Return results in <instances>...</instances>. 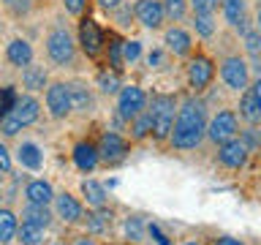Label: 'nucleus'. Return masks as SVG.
<instances>
[{"instance_id":"1","label":"nucleus","mask_w":261,"mask_h":245,"mask_svg":"<svg viewBox=\"0 0 261 245\" xmlns=\"http://www.w3.org/2000/svg\"><path fill=\"white\" fill-rule=\"evenodd\" d=\"M204 131H207V104L191 93L182 101H177V114L174 122H171L166 144L179 153L199 150L204 144Z\"/></svg>"},{"instance_id":"2","label":"nucleus","mask_w":261,"mask_h":245,"mask_svg":"<svg viewBox=\"0 0 261 245\" xmlns=\"http://www.w3.org/2000/svg\"><path fill=\"white\" fill-rule=\"evenodd\" d=\"M38 120H41V98L36 93H16L11 106L0 117V134L6 139H14L24 128L36 126Z\"/></svg>"},{"instance_id":"3","label":"nucleus","mask_w":261,"mask_h":245,"mask_svg":"<svg viewBox=\"0 0 261 245\" xmlns=\"http://www.w3.org/2000/svg\"><path fill=\"white\" fill-rule=\"evenodd\" d=\"M44 49H46V57L55 68H73V65H76L79 46H76L73 33L65 28V24L49 28L46 38H44Z\"/></svg>"},{"instance_id":"4","label":"nucleus","mask_w":261,"mask_h":245,"mask_svg":"<svg viewBox=\"0 0 261 245\" xmlns=\"http://www.w3.org/2000/svg\"><path fill=\"white\" fill-rule=\"evenodd\" d=\"M215 77H220V85H223L228 93H237V95H240L253 79H258V77H253L250 63L245 60V55H240V52H228V55L220 57V63H215Z\"/></svg>"},{"instance_id":"5","label":"nucleus","mask_w":261,"mask_h":245,"mask_svg":"<svg viewBox=\"0 0 261 245\" xmlns=\"http://www.w3.org/2000/svg\"><path fill=\"white\" fill-rule=\"evenodd\" d=\"M147 114H150V136L155 142H166L177 114V95L155 93L152 98H147Z\"/></svg>"},{"instance_id":"6","label":"nucleus","mask_w":261,"mask_h":245,"mask_svg":"<svg viewBox=\"0 0 261 245\" xmlns=\"http://www.w3.org/2000/svg\"><path fill=\"white\" fill-rule=\"evenodd\" d=\"M215 82V60L204 52H193L185 60V85L193 95L207 93Z\"/></svg>"},{"instance_id":"7","label":"nucleus","mask_w":261,"mask_h":245,"mask_svg":"<svg viewBox=\"0 0 261 245\" xmlns=\"http://www.w3.org/2000/svg\"><path fill=\"white\" fill-rule=\"evenodd\" d=\"M76 46L79 52L90 57V60H98V57L103 55V44H106V33L101 30V24H98L90 14L79 16V24H76Z\"/></svg>"},{"instance_id":"8","label":"nucleus","mask_w":261,"mask_h":245,"mask_svg":"<svg viewBox=\"0 0 261 245\" xmlns=\"http://www.w3.org/2000/svg\"><path fill=\"white\" fill-rule=\"evenodd\" d=\"M147 90L136 82L130 85H120V90L114 93V114L122 120V122H130L139 112L147 109Z\"/></svg>"},{"instance_id":"9","label":"nucleus","mask_w":261,"mask_h":245,"mask_svg":"<svg viewBox=\"0 0 261 245\" xmlns=\"http://www.w3.org/2000/svg\"><path fill=\"white\" fill-rule=\"evenodd\" d=\"M240 136V117L234 109H218L212 117H207V131H204V142H210L212 147L228 142V139Z\"/></svg>"},{"instance_id":"10","label":"nucleus","mask_w":261,"mask_h":245,"mask_svg":"<svg viewBox=\"0 0 261 245\" xmlns=\"http://www.w3.org/2000/svg\"><path fill=\"white\" fill-rule=\"evenodd\" d=\"M98 163H103V166H117L128 158L130 153V139H125L120 134V131H109L106 128L101 136H98Z\"/></svg>"},{"instance_id":"11","label":"nucleus","mask_w":261,"mask_h":245,"mask_svg":"<svg viewBox=\"0 0 261 245\" xmlns=\"http://www.w3.org/2000/svg\"><path fill=\"white\" fill-rule=\"evenodd\" d=\"M44 106H46V114L52 120H68L71 117V95H68V82L63 79H55L44 87Z\"/></svg>"},{"instance_id":"12","label":"nucleus","mask_w":261,"mask_h":245,"mask_svg":"<svg viewBox=\"0 0 261 245\" xmlns=\"http://www.w3.org/2000/svg\"><path fill=\"white\" fill-rule=\"evenodd\" d=\"M248 161H250V153L240 136H234V139H228V142L215 147V163L226 172H242L248 166Z\"/></svg>"},{"instance_id":"13","label":"nucleus","mask_w":261,"mask_h":245,"mask_svg":"<svg viewBox=\"0 0 261 245\" xmlns=\"http://www.w3.org/2000/svg\"><path fill=\"white\" fill-rule=\"evenodd\" d=\"M163 49L169 55L179 57V60H188L193 52H196V41H193V33L182 28V24H166L163 28Z\"/></svg>"},{"instance_id":"14","label":"nucleus","mask_w":261,"mask_h":245,"mask_svg":"<svg viewBox=\"0 0 261 245\" xmlns=\"http://www.w3.org/2000/svg\"><path fill=\"white\" fill-rule=\"evenodd\" d=\"M234 112L245 126H258L261 122V79H253L240 93V104H237Z\"/></svg>"},{"instance_id":"15","label":"nucleus","mask_w":261,"mask_h":245,"mask_svg":"<svg viewBox=\"0 0 261 245\" xmlns=\"http://www.w3.org/2000/svg\"><path fill=\"white\" fill-rule=\"evenodd\" d=\"M49 207H52V215L57 220H63L65 226H76V224H82V218H85V204L68 191H55Z\"/></svg>"},{"instance_id":"16","label":"nucleus","mask_w":261,"mask_h":245,"mask_svg":"<svg viewBox=\"0 0 261 245\" xmlns=\"http://www.w3.org/2000/svg\"><path fill=\"white\" fill-rule=\"evenodd\" d=\"M134 19L142 24L144 30H152L158 33L166 28V16H163V8H161V0H134Z\"/></svg>"},{"instance_id":"17","label":"nucleus","mask_w":261,"mask_h":245,"mask_svg":"<svg viewBox=\"0 0 261 245\" xmlns=\"http://www.w3.org/2000/svg\"><path fill=\"white\" fill-rule=\"evenodd\" d=\"M11 155H14V163H19L22 169H30V172H41L46 163L44 147L38 142H33V139H22Z\"/></svg>"},{"instance_id":"18","label":"nucleus","mask_w":261,"mask_h":245,"mask_svg":"<svg viewBox=\"0 0 261 245\" xmlns=\"http://www.w3.org/2000/svg\"><path fill=\"white\" fill-rule=\"evenodd\" d=\"M250 0H220V14H223V22L231 30L242 33L245 28H250V11H248Z\"/></svg>"},{"instance_id":"19","label":"nucleus","mask_w":261,"mask_h":245,"mask_svg":"<svg viewBox=\"0 0 261 245\" xmlns=\"http://www.w3.org/2000/svg\"><path fill=\"white\" fill-rule=\"evenodd\" d=\"M68 95H71V112H76V114H93L95 112V90L85 79H71Z\"/></svg>"},{"instance_id":"20","label":"nucleus","mask_w":261,"mask_h":245,"mask_svg":"<svg viewBox=\"0 0 261 245\" xmlns=\"http://www.w3.org/2000/svg\"><path fill=\"white\" fill-rule=\"evenodd\" d=\"M3 55H6V63L11 65V68H16V71L36 60V49H33V44H30L28 38H19V36L8 41Z\"/></svg>"},{"instance_id":"21","label":"nucleus","mask_w":261,"mask_h":245,"mask_svg":"<svg viewBox=\"0 0 261 245\" xmlns=\"http://www.w3.org/2000/svg\"><path fill=\"white\" fill-rule=\"evenodd\" d=\"M71 158H73V166L79 172H85V175H90V172H95L101 166V163H98V147H95V142H90V139H79V142L73 144Z\"/></svg>"},{"instance_id":"22","label":"nucleus","mask_w":261,"mask_h":245,"mask_svg":"<svg viewBox=\"0 0 261 245\" xmlns=\"http://www.w3.org/2000/svg\"><path fill=\"white\" fill-rule=\"evenodd\" d=\"M19 85L24 87V93H44V87L49 85V74L44 65L33 60L30 65L19 68Z\"/></svg>"},{"instance_id":"23","label":"nucleus","mask_w":261,"mask_h":245,"mask_svg":"<svg viewBox=\"0 0 261 245\" xmlns=\"http://www.w3.org/2000/svg\"><path fill=\"white\" fill-rule=\"evenodd\" d=\"M52 196H55V185L44 177H33L24 183V202L49 207V204H52Z\"/></svg>"},{"instance_id":"24","label":"nucleus","mask_w":261,"mask_h":245,"mask_svg":"<svg viewBox=\"0 0 261 245\" xmlns=\"http://www.w3.org/2000/svg\"><path fill=\"white\" fill-rule=\"evenodd\" d=\"M112 218H114V212H112L109 207H98V210H90V212L85 210L82 224H85V229H87L90 237H95V234H109Z\"/></svg>"},{"instance_id":"25","label":"nucleus","mask_w":261,"mask_h":245,"mask_svg":"<svg viewBox=\"0 0 261 245\" xmlns=\"http://www.w3.org/2000/svg\"><path fill=\"white\" fill-rule=\"evenodd\" d=\"M16 215L22 218V224H33V226L44 229V232L52 226V220H55L52 207H44V204H30V202H24L22 210L16 212Z\"/></svg>"},{"instance_id":"26","label":"nucleus","mask_w":261,"mask_h":245,"mask_svg":"<svg viewBox=\"0 0 261 245\" xmlns=\"http://www.w3.org/2000/svg\"><path fill=\"white\" fill-rule=\"evenodd\" d=\"M82 199H85V204L90 210H98V207H106V204H109V193H106L103 183L87 177V180H82Z\"/></svg>"},{"instance_id":"27","label":"nucleus","mask_w":261,"mask_h":245,"mask_svg":"<svg viewBox=\"0 0 261 245\" xmlns=\"http://www.w3.org/2000/svg\"><path fill=\"white\" fill-rule=\"evenodd\" d=\"M103 55H106V68H112V71H117V74L125 71V63H122V38L114 30L106 36Z\"/></svg>"},{"instance_id":"28","label":"nucleus","mask_w":261,"mask_h":245,"mask_svg":"<svg viewBox=\"0 0 261 245\" xmlns=\"http://www.w3.org/2000/svg\"><path fill=\"white\" fill-rule=\"evenodd\" d=\"M193 16V30H196V36L204 38V41H212L218 36V16L215 14H191Z\"/></svg>"},{"instance_id":"29","label":"nucleus","mask_w":261,"mask_h":245,"mask_svg":"<svg viewBox=\"0 0 261 245\" xmlns=\"http://www.w3.org/2000/svg\"><path fill=\"white\" fill-rule=\"evenodd\" d=\"M120 85H122V77H120L117 71L103 68V71H98V74H95V87H98V93H101V95L114 98V93L120 90Z\"/></svg>"},{"instance_id":"30","label":"nucleus","mask_w":261,"mask_h":245,"mask_svg":"<svg viewBox=\"0 0 261 245\" xmlns=\"http://www.w3.org/2000/svg\"><path fill=\"white\" fill-rule=\"evenodd\" d=\"M16 226H19V215L11 207H0V242H14Z\"/></svg>"},{"instance_id":"31","label":"nucleus","mask_w":261,"mask_h":245,"mask_svg":"<svg viewBox=\"0 0 261 245\" xmlns=\"http://www.w3.org/2000/svg\"><path fill=\"white\" fill-rule=\"evenodd\" d=\"M161 8H163L166 22H171V24H179L188 14H191L188 11V0H161Z\"/></svg>"},{"instance_id":"32","label":"nucleus","mask_w":261,"mask_h":245,"mask_svg":"<svg viewBox=\"0 0 261 245\" xmlns=\"http://www.w3.org/2000/svg\"><path fill=\"white\" fill-rule=\"evenodd\" d=\"M14 240L19 245H44V229H38L33 224H19L16 226Z\"/></svg>"},{"instance_id":"33","label":"nucleus","mask_w":261,"mask_h":245,"mask_svg":"<svg viewBox=\"0 0 261 245\" xmlns=\"http://www.w3.org/2000/svg\"><path fill=\"white\" fill-rule=\"evenodd\" d=\"M128 131H130V142H142V139L150 136V114L144 112H139L134 120L128 122Z\"/></svg>"},{"instance_id":"34","label":"nucleus","mask_w":261,"mask_h":245,"mask_svg":"<svg viewBox=\"0 0 261 245\" xmlns=\"http://www.w3.org/2000/svg\"><path fill=\"white\" fill-rule=\"evenodd\" d=\"M142 52H144V44L139 38H122V63L125 65H136L142 60Z\"/></svg>"},{"instance_id":"35","label":"nucleus","mask_w":261,"mask_h":245,"mask_svg":"<svg viewBox=\"0 0 261 245\" xmlns=\"http://www.w3.org/2000/svg\"><path fill=\"white\" fill-rule=\"evenodd\" d=\"M3 3V8L11 16H16V19H24V16H30V11H33V0H0Z\"/></svg>"},{"instance_id":"36","label":"nucleus","mask_w":261,"mask_h":245,"mask_svg":"<svg viewBox=\"0 0 261 245\" xmlns=\"http://www.w3.org/2000/svg\"><path fill=\"white\" fill-rule=\"evenodd\" d=\"M125 237H128V242H142L144 240V218H128L125 220Z\"/></svg>"},{"instance_id":"37","label":"nucleus","mask_w":261,"mask_h":245,"mask_svg":"<svg viewBox=\"0 0 261 245\" xmlns=\"http://www.w3.org/2000/svg\"><path fill=\"white\" fill-rule=\"evenodd\" d=\"M112 16H114V24H117L120 30H125V28H130L136 19H134V8H130V3H122V6H117L112 11Z\"/></svg>"},{"instance_id":"38","label":"nucleus","mask_w":261,"mask_h":245,"mask_svg":"<svg viewBox=\"0 0 261 245\" xmlns=\"http://www.w3.org/2000/svg\"><path fill=\"white\" fill-rule=\"evenodd\" d=\"M220 0H188V11L191 14H218Z\"/></svg>"},{"instance_id":"39","label":"nucleus","mask_w":261,"mask_h":245,"mask_svg":"<svg viewBox=\"0 0 261 245\" xmlns=\"http://www.w3.org/2000/svg\"><path fill=\"white\" fill-rule=\"evenodd\" d=\"M240 139L245 142V147H248V153L256 155V150H258V126H245V128H240Z\"/></svg>"},{"instance_id":"40","label":"nucleus","mask_w":261,"mask_h":245,"mask_svg":"<svg viewBox=\"0 0 261 245\" xmlns=\"http://www.w3.org/2000/svg\"><path fill=\"white\" fill-rule=\"evenodd\" d=\"M63 3V8H65V14H71V16H85L87 14V8H90V3L93 0H60Z\"/></svg>"},{"instance_id":"41","label":"nucleus","mask_w":261,"mask_h":245,"mask_svg":"<svg viewBox=\"0 0 261 245\" xmlns=\"http://www.w3.org/2000/svg\"><path fill=\"white\" fill-rule=\"evenodd\" d=\"M11 169H14V155H11L6 142H0V172H3V175H11Z\"/></svg>"},{"instance_id":"42","label":"nucleus","mask_w":261,"mask_h":245,"mask_svg":"<svg viewBox=\"0 0 261 245\" xmlns=\"http://www.w3.org/2000/svg\"><path fill=\"white\" fill-rule=\"evenodd\" d=\"M163 57H166V49H152V52H147L144 57V63H147V68H161L163 65Z\"/></svg>"},{"instance_id":"43","label":"nucleus","mask_w":261,"mask_h":245,"mask_svg":"<svg viewBox=\"0 0 261 245\" xmlns=\"http://www.w3.org/2000/svg\"><path fill=\"white\" fill-rule=\"evenodd\" d=\"M122 3H125V0H95V6L101 8V11H106V14H112L114 8L122 6Z\"/></svg>"},{"instance_id":"44","label":"nucleus","mask_w":261,"mask_h":245,"mask_svg":"<svg viewBox=\"0 0 261 245\" xmlns=\"http://www.w3.org/2000/svg\"><path fill=\"white\" fill-rule=\"evenodd\" d=\"M71 245H98V242H95L90 234H79V237H73V242H71Z\"/></svg>"},{"instance_id":"45","label":"nucleus","mask_w":261,"mask_h":245,"mask_svg":"<svg viewBox=\"0 0 261 245\" xmlns=\"http://www.w3.org/2000/svg\"><path fill=\"white\" fill-rule=\"evenodd\" d=\"M215 245H242L240 240H234V237H218Z\"/></svg>"},{"instance_id":"46","label":"nucleus","mask_w":261,"mask_h":245,"mask_svg":"<svg viewBox=\"0 0 261 245\" xmlns=\"http://www.w3.org/2000/svg\"><path fill=\"white\" fill-rule=\"evenodd\" d=\"M179 245H201L199 240H185V242H179Z\"/></svg>"},{"instance_id":"47","label":"nucleus","mask_w":261,"mask_h":245,"mask_svg":"<svg viewBox=\"0 0 261 245\" xmlns=\"http://www.w3.org/2000/svg\"><path fill=\"white\" fill-rule=\"evenodd\" d=\"M6 183V175H3V172H0V185H3Z\"/></svg>"},{"instance_id":"48","label":"nucleus","mask_w":261,"mask_h":245,"mask_svg":"<svg viewBox=\"0 0 261 245\" xmlns=\"http://www.w3.org/2000/svg\"><path fill=\"white\" fill-rule=\"evenodd\" d=\"M49 245H68V242H49Z\"/></svg>"},{"instance_id":"49","label":"nucleus","mask_w":261,"mask_h":245,"mask_svg":"<svg viewBox=\"0 0 261 245\" xmlns=\"http://www.w3.org/2000/svg\"><path fill=\"white\" fill-rule=\"evenodd\" d=\"M0 202H3V191H0Z\"/></svg>"},{"instance_id":"50","label":"nucleus","mask_w":261,"mask_h":245,"mask_svg":"<svg viewBox=\"0 0 261 245\" xmlns=\"http://www.w3.org/2000/svg\"><path fill=\"white\" fill-rule=\"evenodd\" d=\"M0 245H11V242H0Z\"/></svg>"}]
</instances>
